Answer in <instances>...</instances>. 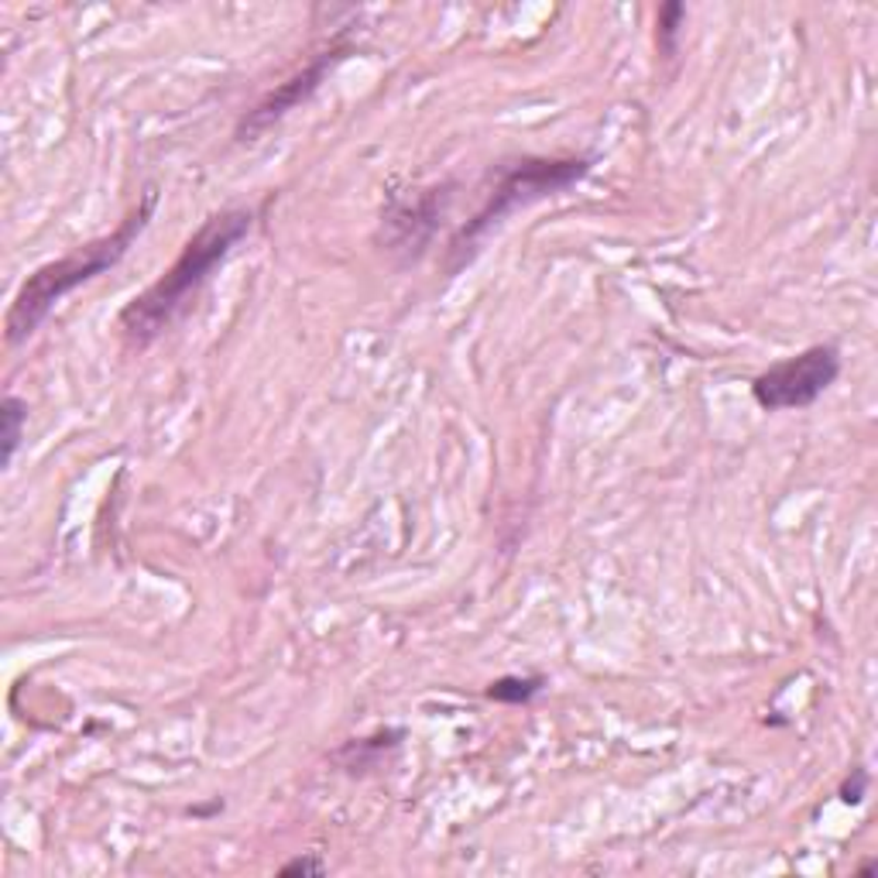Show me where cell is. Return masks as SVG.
<instances>
[{"instance_id": "cell-1", "label": "cell", "mask_w": 878, "mask_h": 878, "mask_svg": "<svg viewBox=\"0 0 878 878\" xmlns=\"http://www.w3.org/2000/svg\"><path fill=\"white\" fill-rule=\"evenodd\" d=\"M251 223H254V210H241V207L220 210L203 220L200 231H196L189 244L182 247L176 265L168 268L152 289H145L121 309L118 326L131 347L137 351L148 347L162 330H168V323L182 313V305L200 292L207 286V278L226 262V254L247 237Z\"/></svg>"}, {"instance_id": "cell-2", "label": "cell", "mask_w": 878, "mask_h": 878, "mask_svg": "<svg viewBox=\"0 0 878 878\" xmlns=\"http://www.w3.org/2000/svg\"><path fill=\"white\" fill-rule=\"evenodd\" d=\"M155 207H158V189L148 186L145 196H141V203L121 220V226L113 234H107V237H100V241H93L87 247H76L73 254H66V258L48 262L38 271L27 275V281L18 289V296H14V302L8 309V323H4L8 347L24 344V340L45 323V316L52 313V309L59 305V299H66L73 289H79L82 281H90V278H97V275H103V271H110L113 265H118L124 254L134 247L141 231L148 226Z\"/></svg>"}, {"instance_id": "cell-3", "label": "cell", "mask_w": 878, "mask_h": 878, "mask_svg": "<svg viewBox=\"0 0 878 878\" xmlns=\"http://www.w3.org/2000/svg\"><path fill=\"white\" fill-rule=\"evenodd\" d=\"M590 173V158L587 155H570V158H522L512 165H501L494 173V189L485 196V207H480L464 226L460 234L449 241L446 247V268L460 271L464 262H470V254L477 244L485 241L491 226H498L508 213H515L519 207H529L535 200H546L563 189L577 186Z\"/></svg>"}, {"instance_id": "cell-4", "label": "cell", "mask_w": 878, "mask_h": 878, "mask_svg": "<svg viewBox=\"0 0 878 878\" xmlns=\"http://www.w3.org/2000/svg\"><path fill=\"white\" fill-rule=\"evenodd\" d=\"M841 375V351L834 344L807 347L797 357H786L752 381V399L766 412L807 409L824 394Z\"/></svg>"}, {"instance_id": "cell-5", "label": "cell", "mask_w": 878, "mask_h": 878, "mask_svg": "<svg viewBox=\"0 0 878 878\" xmlns=\"http://www.w3.org/2000/svg\"><path fill=\"white\" fill-rule=\"evenodd\" d=\"M347 52H351V45H330L326 52H320L313 63H309L302 73H296L292 79H286L281 82L278 90H271L258 107H254L247 118L241 121V127H237V141H254L258 134H265L275 121H281L286 118L289 110H296L302 100H309L313 97L316 90H320V82L333 73V66H340L347 59Z\"/></svg>"}, {"instance_id": "cell-6", "label": "cell", "mask_w": 878, "mask_h": 878, "mask_svg": "<svg viewBox=\"0 0 878 878\" xmlns=\"http://www.w3.org/2000/svg\"><path fill=\"white\" fill-rule=\"evenodd\" d=\"M24 426H27V405L18 394H8V399L0 402V467L14 464L18 446L24 440Z\"/></svg>"}, {"instance_id": "cell-7", "label": "cell", "mask_w": 878, "mask_h": 878, "mask_svg": "<svg viewBox=\"0 0 878 878\" xmlns=\"http://www.w3.org/2000/svg\"><path fill=\"white\" fill-rule=\"evenodd\" d=\"M399 738H402V731H388V734H375V738H360V742H354V745H347L344 752H340L336 762L347 773H364V769L375 766L381 752L399 745Z\"/></svg>"}, {"instance_id": "cell-8", "label": "cell", "mask_w": 878, "mask_h": 878, "mask_svg": "<svg viewBox=\"0 0 878 878\" xmlns=\"http://www.w3.org/2000/svg\"><path fill=\"white\" fill-rule=\"evenodd\" d=\"M546 687V676H501L494 683H488V700H498V703H529L532 697H540Z\"/></svg>"}, {"instance_id": "cell-9", "label": "cell", "mask_w": 878, "mask_h": 878, "mask_svg": "<svg viewBox=\"0 0 878 878\" xmlns=\"http://www.w3.org/2000/svg\"><path fill=\"white\" fill-rule=\"evenodd\" d=\"M687 24V8L683 4H666L659 11V21H656V42H659V52L666 59H673L676 48H679V27Z\"/></svg>"}, {"instance_id": "cell-10", "label": "cell", "mask_w": 878, "mask_h": 878, "mask_svg": "<svg viewBox=\"0 0 878 878\" xmlns=\"http://www.w3.org/2000/svg\"><path fill=\"white\" fill-rule=\"evenodd\" d=\"M865 792H868V773L858 766V769H852V776L841 782V800L847 807H858L865 800Z\"/></svg>"}, {"instance_id": "cell-11", "label": "cell", "mask_w": 878, "mask_h": 878, "mask_svg": "<svg viewBox=\"0 0 878 878\" xmlns=\"http://www.w3.org/2000/svg\"><path fill=\"white\" fill-rule=\"evenodd\" d=\"M323 871H326V865L316 855H299V858L281 865V875H286V878H292V875H323Z\"/></svg>"}]
</instances>
